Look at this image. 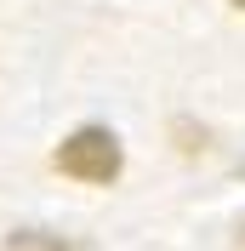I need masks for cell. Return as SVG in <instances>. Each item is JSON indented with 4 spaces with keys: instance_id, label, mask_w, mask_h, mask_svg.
Returning a JSON list of instances; mask_svg holds the SVG:
<instances>
[{
    "instance_id": "cell-1",
    "label": "cell",
    "mask_w": 245,
    "mask_h": 251,
    "mask_svg": "<svg viewBox=\"0 0 245 251\" xmlns=\"http://www.w3.org/2000/svg\"><path fill=\"white\" fill-rule=\"evenodd\" d=\"M57 172L80 177V183H114L120 177V143L103 126H80L74 137L57 149Z\"/></svg>"
},
{
    "instance_id": "cell-2",
    "label": "cell",
    "mask_w": 245,
    "mask_h": 251,
    "mask_svg": "<svg viewBox=\"0 0 245 251\" xmlns=\"http://www.w3.org/2000/svg\"><path fill=\"white\" fill-rule=\"evenodd\" d=\"M6 251H69V246H63V240H51V234H34V228H29V234H12V240H6Z\"/></svg>"
},
{
    "instance_id": "cell-3",
    "label": "cell",
    "mask_w": 245,
    "mask_h": 251,
    "mask_svg": "<svg viewBox=\"0 0 245 251\" xmlns=\"http://www.w3.org/2000/svg\"><path fill=\"white\" fill-rule=\"evenodd\" d=\"M240 251H245V223H240Z\"/></svg>"
},
{
    "instance_id": "cell-4",
    "label": "cell",
    "mask_w": 245,
    "mask_h": 251,
    "mask_svg": "<svg viewBox=\"0 0 245 251\" xmlns=\"http://www.w3.org/2000/svg\"><path fill=\"white\" fill-rule=\"evenodd\" d=\"M234 6H240V12H245V0H234Z\"/></svg>"
}]
</instances>
